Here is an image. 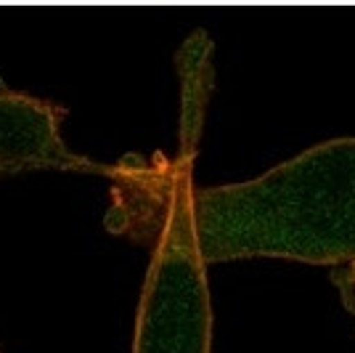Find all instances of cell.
Segmentation results:
<instances>
[{
  "mask_svg": "<svg viewBox=\"0 0 355 353\" xmlns=\"http://www.w3.org/2000/svg\"><path fill=\"white\" fill-rule=\"evenodd\" d=\"M205 263L289 258L355 261V138H334L241 183L193 189Z\"/></svg>",
  "mask_w": 355,
  "mask_h": 353,
  "instance_id": "obj_1",
  "label": "cell"
},
{
  "mask_svg": "<svg viewBox=\"0 0 355 353\" xmlns=\"http://www.w3.org/2000/svg\"><path fill=\"white\" fill-rule=\"evenodd\" d=\"M193 138L183 128V151L167 183V213L151 258L138 309L133 353H209V311L205 258L193 223Z\"/></svg>",
  "mask_w": 355,
  "mask_h": 353,
  "instance_id": "obj_2",
  "label": "cell"
},
{
  "mask_svg": "<svg viewBox=\"0 0 355 353\" xmlns=\"http://www.w3.org/2000/svg\"><path fill=\"white\" fill-rule=\"evenodd\" d=\"M67 109L0 83V176L27 170L109 173L104 165L74 154L61 138Z\"/></svg>",
  "mask_w": 355,
  "mask_h": 353,
  "instance_id": "obj_3",
  "label": "cell"
},
{
  "mask_svg": "<svg viewBox=\"0 0 355 353\" xmlns=\"http://www.w3.org/2000/svg\"><path fill=\"white\" fill-rule=\"evenodd\" d=\"M342 287H345V303L355 311V261L350 263V271L342 274Z\"/></svg>",
  "mask_w": 355,
  "mask_h": 353,
  "instance_id": "obj_4",
  "label": "cell"
}]
</instances>
